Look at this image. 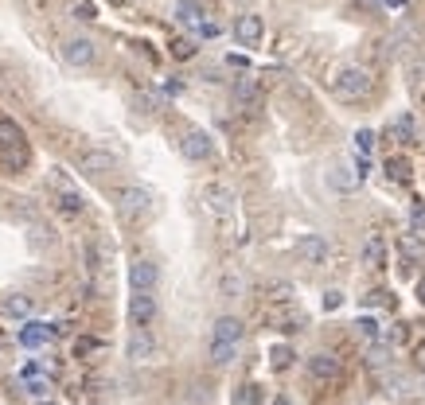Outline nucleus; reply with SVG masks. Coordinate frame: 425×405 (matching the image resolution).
<instances>
[{"mask_svg": "<svg viewBox=\"0 0 425 405\" xmlns=\"http://www.w3.org/2000/svg\"><path fill=\"white\" fill-rule=\"evenodd\" d=\"M382 390L394 393V397H410V378H402V374H382Z\"/></svg>", "mask_w": 425, "mask_h": 405, "instance_id": "5701e85b", "label": "nucleus"}, {"mask_svg": "<svg viewBox=\"0 0 425 405\" xmlns=\"http://www.w3.org/2000/svg\"><path fill=\"white\" fill-rule=\"evenodd\" d=\"M406 67H410V78H413V82H425V62H422V59H410Z\"/></svg>", "mask_w": 425, "mask_h": 405, "instance_id": "72a5a7b5", "label": "nucleus"}, {"mask_svg": "<svg viewBox=\"0 0 425 405\" xmlns=\"http://www.w3.org/2000/svg\"><path fill=\"white\" fill-rule=\"evenodd\" d=\"M39 405H51V402H39Z\"/></svg>", "mask_w": 425, "mask_h": 405, "instance_id": "37998d69", "label": "nucleus"}, {"mask_svg": "<svg viewBox=\"0 0 425 405\" xmlns=\"http://www.w3.org/2000/svg\"><path fill=\"white\" fill-rule=\"evenodd\" d=\"M375 90V74L367 71V67H343L340 74H336V94L347 97V102H359V97H367Z\"/></svg>", "mask_w": 425, "mask_h": 405, "instance_id": "f257e3e1", "label": "nucleus"}, {"mask_svg": "<svg viewBox=\"0 0 425 405\" xmlns=\"http://www.w3.org/2000/svg\"><path fill=\"white\" fill-rule=\"evenodd\" d=\"M289 362H292V351H289V347H273V367L285 370Z\"/></svg>", "mask_w": 425, "mask_h": 405, "instance_id": "2f4dec72", "label": "nucleus"}, {"mask_svg": "<svg viewBox=\"0 0 425 405\" xmlns=\"http://www.w3.org/2000/svg\"><path fill=\"white\" fill-rule=\"evenodd\" d=\"M55 207H59V215L74 218V215H82L86 199H82V195H78L74 187H67V183H62V187H59V199H55Z\"/></svg>", "mask_w": 425, "mask_h": 405, "instance_id": "dca6fc26", "label": "nucleus"}, {"mask_svg": "<svg viewBox=\"0 0 425 405\" xmlns=\"http://www.w3.org/2000/svg\"><path fill=\"white\" fill-rule=\"evenodd\" d=\"M47 390H51V382H47V378H39L36 370H27V393L43 402V397H47Z\"/></svg>", "mask_w": 425, "mask_h": 405, "instance_id": "c85d7f7f", "label": "nucleus"}, {"mask_svg": "<svg viewBox=\"0 0 425 405\" xmlns=\"http://www.w3.org/2000/svg\"><path fill=\"white\" fill-rule=\"evenodd\" d=\"M183 156L187 160H195V164H203V160H211V152H215V144H211V137H207L203 129H192V132H183Z\"/></svg>", "mask_w": 425, "mask_h": 405, "instance_id": "423d86ee", "label": "nucleus"}, {"mask_svg": "<svg viewBox=\"0 0 425 405\" xmlns=\"http://www.w3.org/2000/svg\"><path fill=\"white\" fill-rule=\"evenodd\" d=\"M94 55L97 51H94V43H90L86 36H71L67 43H62V59L71 62V67H90Z\"/></svg>", "mask_w": 425, "mask_h": 405, "instance_id": "0eeeda50", "label": "nucleus"}, {"mask_svg": "<svg viewBox=\"0 0 425 405\" xmlns=\"http://www.w3.org/2000/svg\"><path fill=\"white\" fill-rule=\"evenodd\" d=\"M125 355L133 358V362H148V358L157 355V343H152V335H148L145 327H137V332L129 335V343H125Z\"/></svg>", "mask_w": 425, "mask_h": 405, "instance_id": "9b49d317", "label": "nucleus"}, {"mask_svg": "<svg viewBox=\"0 0 425 405\" xmlns=\"http://www.w3.org/2000/svg\"><path fill=\"white\" fill-rule=\"evenodd\" d=\"M176 20H180L183 27H195V32H199V27H203V4H199V0H180V4H176Z\"/></svg>", "mask_w": 425, "mask_h": 405, "instance_id": "f3484780", "label": "nucleus"}, {"mask_svg": "<svg viewBox=\"0 0 425 405\" xmlns=\"http://www.w3.org/2000/svg\"><path fill=\"white\" fill-rule=\"evenodd\" d=\"M113 167H117V156L106 152V148H86L78 156V172H86V176H106Z\"/></svg>", "mask_w": 425, "mask_h": 405, "instance_id": "20e7f679", "label": "nucleus"}, {"mask_svg": "<svg viewBox=\"0 0 425 405\" xmlns=\"http://www.w3.org/2000/svg\"><path fill=\"white\" fill-rule=\"evenodd\" d=\"M413 367H417V370L425 374V339H422L417 347H413Z\"/></svg>", "mask_w": 425, "mask_h": 405, "instance_id": "58836bf2", "label": "nucleus"}, {"mask_svg": "<svg viewBox=\"0 0 425 405\" xmlns=\"http://www.w3.org/2000/svg\"><path fill=\"white\" fill-rule=\"evenodd\" d=\"M0 312H4L8 320H27V316H32V297H20V292H12V297L0 300Z\"/></svg>", "mask_w": 425, "mask_h": 405, "instance_id": "a211bd4d", "label": "nucleus"}, {"mask_svg": "<svg viewBox=\"0 0 425 405\" xmlns=\"http://www.w3.org/2000/svg\"><path fill=\"white\" fill-rule=\"evenodd\" d=\"M273 405H289V402H285V397H277V402H273Z\"/></svg>", "mask_w": 425, "mask_h": 405, "instance_id": "79ce46f5", "label": "nucleus"}, {"mask_svg": "<svg viewBox=\"0 0 425 405\" xmlns=\"http://www.w3.org/2000/svg\"><path fill=\"white\" fill-rule=\"evenodd\" d=\"M308 374L316 382H336L340 378V358L336 355H312L308 358Z\"/></svg>", "mask_w": 425, "mask_h": 405, "instance_id": "ddd939ff", "label": "nucleus"}, {"mask_svg": "<svg viewBox=\"0 0 425 405\" xmlns=\"http://www.w3.org/2000/svg\"><path fill=\"white\" fill-rule=\"evenodd\" d=\"M51 335H55V332H51L47 323H27L24 332H20V343H24V347H47Z\"/></svg>", "mask_w": 425, "mask_h": 405, "instance_id": "aec40b11", "label": "nucleus"}, {"mask_svg": "<svg viewBox=\"0 0 425 405\" xmlns=\"http://www.w3.org/2000/svg\"><path fill=\"white\" fill-rule=\"evenodd\" d=\"M86 269H90L94 277L106 269V253L97 250V242H86Z\"/></svg>", "mask_w": 425, "mask_h": 405, "instance_id": "393cba45", "label": "nucleus"}, {"mask_svg": "<svg viewBox=\"0 0 425 405\" xmlns=\"http://www.w3.org/2000/svg\"><path fill=\"white\" fill-rule=\"evenodd\" d=\"M387 176H394L398 183H406V179H410V160H406V156H390V160H387Z\"/></svg>", "mask_w": 425, "mask_h": 405, "instance_id": "a878e982", "label": "nucleus"}, {"mask_svg": "<svg viewBox=\"0 0 425 405\" xmlns=\"http://www.w3.org/2000/svg\"><path fill=\"white\" fill-rule=\"evenodd\" d=\"M117 207H122L125 218H148L152 215V195H148L145 187H122L117 191Z\"/></svg>", "mask_w": 425, "mask_h": 405, "instance_id": "f03ea898", "label": "nucleus"}, {"mask_svg": "<svg viewBox=\"0 0 425 405\" xmlns=\"http://www.w3.org/2000/svg\"><path fill=\"white\" fill-rule=\"evenodd\" d=\"M413 227L425 234V202H413Z\"/></svg>", "mask_w": 425, "mask_h": 405, "instance_id": "4c0bfd02", "label": "nucleus"}, {"mask_svg": "<svg viewBox=\"0 0 425 405\" xmlns=\"http://www.w3.org/2000/svg\"><path fill=\"white\" fill-rule=\"evenodd\" d=\"M215 339H219V343H238V339H242V320H238V316L215 320Z\"/></svg>", "mask_w": 425, "mask_h": 405, "instance_id": "6ab92c4d", "label": "nucleus"}, {"mask_svg": "<svg viewBox=\"0 0 425 405\" xmlns=\"http://www.w3.org/2000/svg\"><path fill=\"white\" fill-rule=\"evenodd\" d=\"M363 176H367V172H363L359 164H336V167L328 172V183H332L336 191H343V195H347V191H355L359 183H363Z\"/></svg>", "mask_w": 425, "mask_h": 405, "instance_id": "6e6552de", "label": "nucleus"}, {"mask_svg": "<svg viewBox=\"0 0 425 405\" xmlns=\"http://www.w3.org/2000/svg\"><path fill=\"white\" fill-rule=\"evenodd\" d=\"M355 335L363 339L367 347H375V343H382V332H378V323L371 320V316H363V320L355 323Z\"/></svg>", "mask_w": 425, "mask_h": 405, "instance_id": "412c9836", "label": "nucleus"}, {"mask_svg": "<svg viewBox=\"0 0 425 405\" xmlns=\"http://www.w3.org/2000/svg\"><path fill=\"white\" fill-rule=\"evenodd\" d=\"M211 362H215V367H231L234 362V343H219V339H215V343H211Z\"/></svg>", "mask_w": 425, "mask_h": 405, "instance_id": "b1692460", "label": "nucleus"}, {"mask_svg": "<svg viewBox=\"0 0 425 405\" xmlns=\"http://www.w3.org/2000/svg\"><path fill=\"white\" fill-rule=\"evenodd\" d=\"M417 297H422V304H425V281H417Z\"/></svg>", "mask_w": 425, "mask_h": 405, "instance_id": "a19ab883", "label": "nucleus"}, {"mask_svg": "<svg viewBox=\"0 0 425 405\" xmlns=\"http://www.w3.org/2000/svg\"><path fill=\"white\" fill-rule=\"evenodd\" d=\"M16 148H24V129L16 121L0 117V152H16Z\"/></svg>", "mask_w": 425, "mask_h": 405, "instance_id": "4468645a", "label": "nucleus"}, {"mask_svg": "<svg viewBox=\"0 0 425 405\" xmlns=\"http://www.w3.org/2000/svg\"><path fill=\"white\" fill-rule=\"evenodd\" d=\"M97 347H102L97 339H78V343H74V351H78V355H94Z\"/></svg>", "mask_w": 425, "mask_h": 405, "instance_id": "f704fd0d", "label": "nucleus"}, {"mask_svg": "<svg viewBox=\"0 0 425 405\" xmlns=\"http://www.w3.org/2000/svg\"><path fill=\"white\" fill-rule=\"evenodd\" d=\"M363 262L371 265V269H387V242L378 238V234H367V242H363Z\"/></svg>", "mask_w": 425, "mask_h": 405, "instance_id": "2eb2a0df", "label": "nucleus"}, {"mask_svg": "<svg viewBox=\"0 0 425 405\" xmlns=\"http://www.w3.org/2000/svg\"><path fill=\"white\" fill-rule=\"evenodd\" d=\"M262 36H266V24H262V16L242 12L238 20H234V39H238L242 47H257V43H262Z\"/></svg>", "mask_w": 425, "mask_h": 405, "instance_id": "39448f33", "label": "nucleus"}, {"mask_svg": "<svg viewBox=\"0 0 425 405\" xmlns=\"http://www.w3.org/2000/svg\"><path fill=\"white\" fill-rule=\"evenodd\" d=\"M269 292H273V300H281V304H285V300H292V288L289 285H269Z\"/></svg>", "mask_w": 425, "mask_h": 405, "instance_id": "c9c22d12", "label": "nucleus"}, {"mask_svg": "<svg viewBox=\"0 0 425 405\" xmlns=\"http://www.w3.org/2000/svg\"><path fill=\"white\" fill-rule=\"evenodd\" d=\"M234 97H238L242 106H254V102H257V86H254V78H242V82L234 86Z\"/></svg>", "mask_w": 425, "mask_h": 405, "instance_id": "cd10ccee", "label": "nucleus"}, {"mask_svg": "<svg viewBox=\"0 0 425 405\" xmlns=\"http://www.w3.org/2000/svg\"><path fill=\"white\" fill-rule=\"evenodd\" d=\"M390 132H394L402 144H413V141H417V129H413V117H410V113H402V117L390 125Z\"/></svg>", "mask_w": 425, "mask_h": 405, "instance_id": "4be33fe9", "label": "nucleus"}, {"mask_svg": "<svg viewBox=\"0 0 425 405\" xmlns=\"http://www.w3.org/2000/svg\"><path fill=\"white\" fill-rule=\"evenodd\" d=\"M242 288H246V281L238 273H222V281H219L222 297H242Z\"/></svg>", "mask_w": 425, "mask_h": 405, "instance_id": "bb28decb", "label": "nucleus"}, {"mask_svg": "<svg viewBox=\"0 0 425 405\" xmlns=\"http://www.w3.org/2000/svg\"><path fill=\"white\" fill-rule=\"evenodd\" d=\"M129 320H133L137 327H148V323L157 320V300H152V292H133V297H129Z\"/></svg>", "mask_w": 425, "mask_h": 405, "instance_id": "1a4fd4ad", "label": "nucleus"}, {"mask_svg": "<svg viewBox=\"0 0 425 405\" xmlns=\"http://www.w3.org/2000/svg\"><path fill=\"white\" fill-rule=\"evenodd\" d=\"M172 55H176V59H192L195 43H192V39H176V43H172Z\"/></svg>", "mask_w": 425, "mask_h": 405, "instance_id": "7c9ffc66", "label": "nucleus"}, {"mask_svg": "<svg viewBox=\"0 0 425 405\" xmlns=\"http://www.w3.org/2000/svg\"><path fill=\"white\" fill-rule=\"evenodd\" d=\"M340 304H343V297H340V292H328V297H324V312H336Z\"/></svg>", "mask_w": 425, "mask_h": 405, "instance_id": "ea45409f", "label": "nucleus"}, {"mask_svg": "<svg viewBox=\"0 0 425 405\" xmlns=\"http://www.w3.org/2000/svg\"><path fill=\"white\" fill-rule=\"evenodd\" d=\"M402 250L410 253V257H417V253H422V242H417V238H410V234H406V238H402Z\"/></svg>", "mask_w": 425, "mask_h": 405, "instance_id": "e433bc0d", "label": "nucleus"}, {"mask_svg": "<svg viewBox=\"0 0 425 405\" xmlns=\"http://www.w3.org/2000/svg\"><path fill=\"white\" fill-rule=\"evenodd\" d=\"M297 253H301L308 265H324L328 262V242L320 238V234H301V238H297Z\"/></svg>", "mask_w": 425, "mask_h": 405, "instance_id": "9d476101", "label": "nucleus"}, {"mask_svg": "<svg viewBox=\"0 0 425 405\" xmlns=\"http://www.w3.org/2000/svg\"><path fill=\"white\" fill-rule=\"evenodd\" d=\"M355 148L367 156L371 148H375V132H371V129H359V132H355Z\"/></svg>", "mask_w": 425, "mask_h": 405, "instance_id": "c756f323", "label": "nucleus"}, {"mask_svg": "<svg viewBox=\"0 0 425 405\" xmlns=\"http://www.w3.org/2000/svg\"><path fill=\"white\" fill-rule=\"evenodd\" d=\"M203 202H207V211H211L215 218L234 215V191L227 187V183H207V187H203Z\"/></svg>", "mask_w": 425, "mask_h": 405, "instance_id": "7ed1b4c3", "label": "nucleus"}, {"mask_svg": "<svg viewBox=\"0 0 425 405\" xmlns=\"http://www.w3.org/2000/svg\"><path fill=\"white\" fill-rule=\"evenodd\" d=\"M74 16H78V20H97V8L90 4V0H82V4L74 8Z\"/></svg>", "mask_w": 425, "mask_h": 405, "instance_id": "473e14b6", "label": "nucleus"}, {"mask_svg": "<svg viewBox=\"0 0 425 405\" xmlns=\"http://www.w3.org/2000/svg\"><path fill=\"white\" fill-rule=\"evenodd\" d=\"M157 265L152 262H133L129 265V285H133V292H152V285H157Z\"/></svg>", "mask_w": 425, "mask_h": 405, "instance_id": "f8f14e48", "label": "nucleus"}]
</instances>
